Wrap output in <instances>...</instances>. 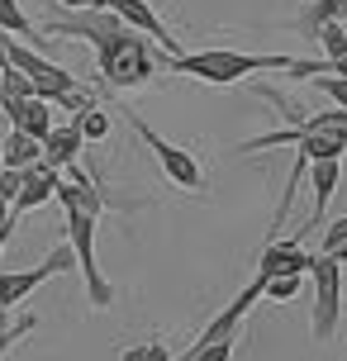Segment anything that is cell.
I'll return each instance as SVG.
<instances>
[{"instance_id":"obj_1","label":"cell","mask_w":347,"mask_h":361,"mask_svg":"<svg viewBox=\"0 0 347 361\" xmlns=\"http://www.w3.org/2000/svg\"><path fill=\"white\" fill-rule=\"evenodd\" d=\"M295 57L286 53H233V48H205V53H176L166 57V67L176 76H195L209 86H233L252 72H291Z\"/></svg>"},{"instance_id":"obj_2","label":"cell","mask_w":347,"mask_h":361,"mask_svg":"<svg viewBox=\"0 0 347 361\" xmlns=\"http://www.w3.org/2000/svg\"><path fill=\"white\" fill-rule=\"evenodd\" d=\"M95 67H100V81L110 90H138L157 76V53L143 34L124 29V34H114L110 43L95 48Z\"/></svg>"},{"instance_id":"obj_3","label":"cell","mask_w":347,"mask_h":361,"mask_svg":"<svg viewBox=\"0 0 347 361\" xmlns=\"http://www.w3.org/2000/svg\"><path fill=\"white\" fill-rule=\"evenodd\" d=\"M124 119H128V128H133V133H138V138L147 143V152L157 157V166L166 171V180H171L176 190H190V195H200V190H205V171H200V162H195V152H185L181 143L162 138V133L147 124L143 114H124Z\"/></svg>"},{"instance_id":"obj_4","label":"cell","mask_w":347,"mask_h":361,"mask_svg":"<svg viewBox=\"0 0 347 361\" xmlns=\"http://www.w3.org/2000/svg\"><path fill=\"white\" fill-rule=\"evenodd\" d=\"M95 224H100V219L81 214V209H67V247H72V257H76V271L86 276V300H91V309H110L114 286L105 281V271L95 262Z\"/></svg>"},{"instance_id":"obj_5","label":"cell","mask_w":347,"mask_h":361,"mask_svg":"<svg viewBox=\"0 0 347 361\" xmlns=\"http://www.w3.org/2000/svg\"><path fill=\"white\" fill-rule=\"evenodd\" d=\"M310 281H314L310 333L324 343V338H333V328H338V319H343V262H333V257H319V252H314Z\"/></svg>"},{"instance_id":"obj_6","label":"cell","mask_w":347,"mask_h":361,"mask_svg":"<svg viewBox=\"0 0 347 361\" xmlns=\"http://www.w3.org/2000/svg\"><path fill=\"white\" fill-rule=\"evenodd\" d=\"M67 271H76V257H72V247H67V243H57V247L43 257L38 267L0 271V309H5V314H10V309H19L38 286H43V281H53V276H67Z\"/></svg>"},{"instance_id":"obj_7","label":"cell","mask_w":347,"mask_h":361,"mask_svg":"<svg viewBox=\"0 0 347 361\" xmlns=\"http://www.w3.org/2000/svg\"><path fill=\"white\" fill-rule=\"evenodd\" d=\"M43 34H53V38H86V43H110L114 34H124V24L110 15V10H76V15H53L48 24H43Z\"/></svg>"},{"instance_id":"obj_8","label":"cell","mask_w":347,"mask_h":361,"mask_svg":"<svg viewBox=\"0 0 347 361\" xmlns=\"http://www.w3.org/2000/svg\"><path fill=\"white\" fill-rule=\"evenodd\" d=\"M100 10H110L124 29H133V34H143V38H157L166 48V57H176L181 48H176V38H171V29H166L162 19H157V10L147 5V0H95Z\"/></svg>"},{"instance_id":"obj_9","label":"cell","mask_w":347,"mask_h":361,"mask_svg":"<svg viewBox=\"0 0 347 361\" xmlns=\"http://www.w3.org/2000/svg\"><path fill=\"white\" fill-rule=\"evenodd\" d=\"M314 252L300 238H272L262 257H257V281H276V276H310Z\"/></svg>"},{"instance_id":"obj_10","label":"cell","mask_w":347,"mask_h":361,"mask_svg":"<svg viewBox=\"0 0 347 361\" xmlns=\"http://www.w3.org/2000/svg\"><path fill=\"white\" fill-rule=\"evenodd\" d=\"M57 185H62V171H53V166H29L24 171V190L15 195V204H10V219L19 224V214H29V209H38V204H48V200L57 195Z\"/></svg>"},{"instance_id":"obj_11","label":"cell","mask_w":347,"mask_h":361,"mask_svg":"<svg viewBox=\"0 0 347 361\" xmlns=\"http://www.w3.org/2000/svg\"><path fill=\"white\" fill-rule=\"evenodd\" d=\"M0 114H5V119H10V128H19V133H29V138H34V143H43V138H48V133H53V105H48V100H24V105H0Z\"/></svg>"},{"instance_id":"obj_12","label":"cell","mask_w":347,"mask_h":361,"mask_svg":"<svg viewBox=\"0 0 347 361\" xmlns=\"http://www.w3.org/2000/svg\"><path fill=\"white\" fill-rule=\"evenodd\" d=\"M81 133H76V124H57L48 138H43V166H53V171H72V166H81Z\"/></svg>"},{"instance_id":"obj_13","label":"cell","mask_w":347,"mask_h":361,"mask_svg":"<svg viewBox=\"0 0 347 361\" xmlns=\"http://www.w3.org/2000/svg\"><path fill=\"white\" fill-rule=\"evenodd\" d=\"M291 24L305 38H314L324 24H347V0H305V5H300V15H295Z\"/></svg>"},{"instance_id":"obj_14","label":"cell","mask_w":347,"mask_h":361,"mask_svg":"<svg viewBox=\"0 0 347 361\" xmlns=\"http://www.w3.org/2000/svg\"><path fill=\"white\" fill-rule=\"evenodd\" d=\"M310 185H314V214L305 228H319V219H324V204L333 200V190H338V180H343V162H314L310 171Z\"/></svg>"},{"instance_id":"obj_15","label":"cell","mask_w":347,"mask_h":361,"mask_svg":"<svg viewBox=\"0 0 347 361\" xmlns=\"http://www.w3.org/2000/svg\"><path fill=\"white\" fill-rule=\"evenodd\" d=\"M43 162V143H34L29 133L10 128L5 133V171H29V166Z\"/></svg>"},{"instance_id":"obj_16","label":"cell","mask_w":347,"mask_h":361,"mask_svg":"<svg viewBox=\"0 0 347 361\" xmlns=\"http://www.w3.org/2000/svg\"><path fill=\"white\" fill-rule=\"evenodd\" d=\"M0 34H5V38H15V34H19V38H38L19 0H0Z\"/></svg>"},{"instance_id":"obj_17","label":"cell","mask_w":347,"mask_h":361,"mask_svg":"<svg viewBox=\"0 0 347 361\" xmlns=\"http://www.w3.org/2000/svg\"><path fill=\"white\" fill-rule=\"evenodd\" d=\"M24 100H34V81L19 76L15 67H5L0 72V105H24Z\"/></svg>"},{"instance_id":"obj_18","label":"cell","mask_w":347,"mask_h":361,"mask_svg":"<svg viewBox=\"0 0 347 361\" xmlns=\"http://www.w3.org/2000/svg\"><path fill=\"white\" fill-rule=\"evenodd\" d=\"M72 124H76V133H81V143H100V138L110 133V114L95 105V109H86V114H76Z\"/></svg>"},{"instance_id":"obj_19","label":"cell","mask_w":347,"mask_h":361,"mask_svg":"<svg viewBox=\"0 0 347 361\" xmlns=\"http://www.w3.org/2000/svg\"><path fill=\"white\" fill-rule=\"evenodd\" d=\"M119 361H176V357H171V347L162 338H143V343H128L119 352Z\"/></svg>"},{"instance_id":"obj_20","label":"cell","mask_w":347,"mask_h":361,"mask_svg":"<svg viewBox=\"0 0 347 361\" xmlns=\"http://www.w3.org/2000/svg\"><path fill=\"white\" fill-rule=\"evenodd\" d=\"M314 43L324 48V62H338V57H347V24H324V29L314 34Z\"/></svg>"},{"instance_id":"obj_21","label":"cell","mask_w":347,"mask_h":361,"mask_svg":"<svg viewBox=\"0 0 347 361\" xmlns=\"http://www.w3.org/2000/svg\"><path fill=\"white\" fill-rule=\"evenodd\" d=\"M300 286H305V276H276V281H262V300L286 305V300H295V295H300Z\"/></svg>"},{"instance_id":"obj_22","label":"cell","mask_w":347,"mask_h":361,"mask_svg":"<svg viewBox=\"0 0 347 361\" xmlns=\"http://www.w3.org/2000/svg\"><path fill=\"white\" fill-rule=\"evenodd\" d=\"M310 86L324 90V95L333 100V109H343V114H347V81H343V76H314Z\"/></svg>"},{"instance_id":"obj_23","label":"cell","mask_w":347,"mask_h":361,"mask_svg":"<svg viewBox=\"0 0 347 361\" xmlns=\"http://www.w3.org/2000/svg\"><path fill=\"white\" fill-rule=\"evenodd\" d=\"M34 328H38V319H34V314H24L19 324H10V328H5V333H0V357H5V352H10V347H15L19 338H29Z\"/></svg>"},{"instance_id":"obj_24","label":"cell","mask_w":347,"mask_h":361,"mask_svg":"<svg viewBox=\"0 0 347 361\" xmlns=\"http://www.w3.org/2000/svg\"><path fill=\"white\" fill-rule=\"evenodd\" d=\"M185 361H233V343H214V347H200V352H181Z\"/></svg>"},{"instance_id":"obj_25","label":"cell","mask_w":347,"mask_h":361,"mask_svg":"<svg viewBox=\"0 0 347 361\" xmlns=\"http://www.w3.org/2000/svg\"><path fill=\"white\" fill-rule=\"evenodd\" d=\"M19 190H24V171H5V166H0V200H5V204H15Z\"/></svg>"},{"instance_id":"obj_26","label":"cell","mask_w":347,"mask_h":361,"mask_svg":"<svg viewBox=\"0 0 347 361\" xmlns=\"http://www.w3.org/2000/svg\"><path fill=\"white\" fill-rule=\"evenodd\" d=\"M329 76H343V81H347V57H338V62H329Z\"/></svg>"},{"instance_id":"obj_27","label":"cell","mask_w":347,"mask_h":361,"mask_svg":"<svg viewBox=\"0 0 347 361\" xmlns=\"http://www.w3.org/2000/svg\"><path fill=\"white\" fill-rule=\"evenodd\" d=\"M62 5H67L72 15H76V10H95V0H62Z\"/></svg>"},{"instance_id":"obj_28","label":"cell","mask_w":347,"mask_h":361,"mask_svg":"<svg viewBox=\"0 0 347 361\" xmlns=\"http://www.w3.org/2000/svg\"><path fill=\"white\" fill-rule=\"evenodd\" d=\"M0 333H5V309H0Z\"/></svg>"},{"instance_id":"obj_29","label":"cell","mask_w":347,"mask_h":361,"mask_svg":"<svg viewBox=\"0 0 347 361\" xmlns=\"http://www.w3.org/2000/svg\"><path fill=\"white\" fill-rule=\"evenodd\" d=\"M0 252H5V238H0Z\"/></svg>"},{"instance_id":"obj_30","label":"cell","mask_w":347,"mask_h":361,"mask_svg":"<svg viewBox=\"0 0 347 361\" xmlns=\"http://www.w3.org/2000/svg\"><path fill=\"white\" fill-rule=\"evenodd\" d=\"M176 361H185V357H176Z\"/></svg>"},{"instance_id":"obj_31","label":"cell","mask_w":347,"mask_h":361,"mask_svg":"<svg viewBox=\"0 0 347 361\" xmlns=\"http://www.w3.org/2000/svg\"><path fill=\"white\" fill-rule=\"evenodd\" d=\"M343 309H347V305H343Z\"/></svg>"}]
</instances>
